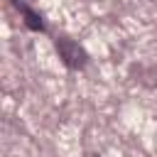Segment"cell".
<instances>
[{
  "label": "cell",
  "instance_id": "cell-1",
  "mask_svg": "<svg viewBox=\"0 0 157 157\" xmlns=\"http://www.w3.org/2000/svg\"><path fill=\"white\" fill-rule=\"evenodd\" d=\"M56 52L69 69H83L86 66V59H88L86 52L71 39H56Z\"/></svg>",
  "mask_w": 157,
  "mask_h": 157
},
{
  "label": "cell",
  "instance_id": "cell-2",
  "mask_svg": "<svg viewBox=\"0 0 157 157\" xmlns=\"http://www.w3.org/2000/svg\"><path fill=\"white\" fill-rule=\"evenodd\" d=\"M12 2H15V7L25 15V25H27L29 29H34V32H44V22H42V17H39L32 7H27L25 0H12Z\"/></svg>",
  "mask_w": 157,
  "mask_h": 157
},
{
  "label": "cell",
  "instance_id": "cell-3",
  "mask_svg": "<svg viewBox=\"0 0 157 157\" xmlns=\"http://www.w3.org/2000/svg\"><path fill=\"white\" fill-rule=\"evenodd\" d=\"M91 157H96V155H91Z\"/></svg>",
  "mask_w": 157,
  "mask_h": 157
}]
</instances>
